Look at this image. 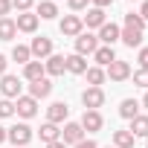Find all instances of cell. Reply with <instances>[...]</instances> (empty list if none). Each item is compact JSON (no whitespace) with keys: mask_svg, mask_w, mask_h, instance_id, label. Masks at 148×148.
<instances>
[{"mask_svg":"<svg viewBox=\"0 0 148 148\" xmlns=\"http://www.w3.org/2000/svg\"><path fill=\"white\" fill-rule=\"evenodd\" d=\"M32 128L26 125V122H18V125H12V128H6V139L15 145V148H21V145H29L32 142Z\"/></svg>","mask_w":148,"mask_h":148,"instance_id":"6da1fadb","label":"cell"},{"mask_svg":"<svg viewBox=\"0 0 148 148\" xmlns=\"http://www.w3.org/2000/svg\"><path fill=\"white\" fill-rule=\"evenodd\" d=\"M58 29H61V35H64V38H79V35L84 32V23H82V18H79V15H64V18H61V23H58Z\"/></svg>","mask_w":148,"mask_h":148,"instance_id":"7a4b0ae2","label":"cell"},{"mask_svg":"<svg viewBox=\"0 0 148 148\" xmlns=\"http://www.w3.org/2000/svg\"><path fill=\"white\" fill-rule=\"evenodd\" d=\"M105 76H108L110 82H125V79H131V64L122 61V58H116L113 64L105 67Z\"/></svg>","mask_w":148,"mask_h":148,"instance_id":"3957f363","label":"cell"},{"mask_svg":"<svg viewBox=\"0 0 148 148\" xmlns=\"http://www.w3.org/2000/svg\"><path fill=\"white\" fill-rule=\"evenodd\" d=\"M82 105H84V110H99L105 105V90L102 87H87L82 93Z\"/></svg>","mask_w":148,"mask_h":148,"instance_id":"277c9868","label":"cell"},{"mask_svg":"<svg viewBox=\"0 0 148 148\" xmlns=\"http://www.w3.org/2000/svg\"><path fill=\"white\" fill-rule=\"evenodd\" d=\"M82 139H84V128L79 122H64V128H61V142L64 145H76Z\"/></svg>","mask_w":148,"mask_h":148,"instance_id":"5b68a950","label":"cell"},{"mask_svg":"<svg viewBox=\"0 0 148 148\" xmlns=\"http://www.w3.org/2000/svg\"><path fill=\"white\" fill-rule=\"evenodd\" d=\"M23 90L21 79L18 76H0V93H3V99H18Z\"/></svg>","mask_w":148,"mask_h":148,"instance_id":"8992f818","label":"cell"},{"mask_svg":"<svg viewBox=\"0 0 148 148\" xmlns=\"http://www.w3.org/2000/svg\"><path fill=\"white\" fill-rule=\"evenodd\" d=\"M96 49H99V38H96V35L82 32V35L76 38V55H93Z\"/></svg>","mask_w":148,"mask_h":148,"instance_id":"52a82bcc","label":"cell"},{"mask_svg":"<svg viewBox=\"0 0 148 148\" xmlns=\"http://www.w3.org/2000/svg\"><path fill=\"white\" fill-rule=\"evenodd\" d=\"M29 52H32V58L44 61V58H49V55H52V41H49L47 35H41V38H32V44H29Z\"/></svg>","mask_w":148,"mask_h":148,"instance_id":"ba28073f","label":"cell"},{"mask_svg":"<svg viewBox=\"0 0 148 148\" xmlns=\"http://www.w3.org/2000/svg\"><path fill=\"white\" fill-rule=\"evenodd\" d=\"M15 113H18L21 119H32V116L38 113V102H35L32 96H18V102H15Z\"/></svg>","mask_w":148,"mask_h":148,"instance_id":"9c48e42d","label":"cell"},{"mask_svg":"<svg viewBox=\"0 0 148 148\" xmlns=\"http://www.w3.org/2000/svg\"><path fill=\"white\" fill-rule=\"evenodd\" d=\"M67 116H70V108H67V102H52V105L47 108V122H52V125H61V122H67Z\"/></svg>","mask_w":148,"mask_h":148,"instance_id":"30bf717a","label":"cell"},{"mask_svg":"<svg viewBox=\"0 0 148 148\" xmlns=\"http://www.w3.org/2000/svg\"><path fill=\"white\" fill-rule=\"evenodd\" d=\"M87 134H96V131H102V125H105V119H102V113L99 110H84L82 113V122H79Z\"/></svg>","mask_w":148,"mask_h":148,"instance_id":"8fae6325","label":"cell"},{"mask_svg":"<svg viewBox=\"0 0 148 148\" xmlns=\"http://www.w3.org/2000/svg\"><path fill=\"white\" fill-rule=\"evenodd\" d=\"M82 23L87 26V29H102L108 21H105V9H96V6H90L87 9V15L82 18Z\"/></svg>","mask_w":148,"mask_h":148,"instance_id":"7c38bea8","label":"cell"},{"mask_svg":"<svg viewBox=\"0 0 148 148\" xmlns=\"http://www.w3.org/2000/svg\"><path fill=\"white\" fill-rule=\"evenodd\" d=\"M38 15L35 12H18V21H15V26H18V32H35L38 29Z\"/></svg>","mask_w":148,"mask_h":148,"instance_id":"4fadbf2b","label":"cell"},{"mask_svg":"<svg viewBox=\"0 0 148 148\" xmlns=\"http://www.w3.org/2000/svg\"><path fill=\"white\" fill-rule=\"evenodd\" d=\"M52 93V84H49V79L44 76V79H38V82H29V96L35 99V102H41V99H47Z\"/></svg>","mask_w":148,"mask_h":148,"instance_id":"5bb4252c","label":"cell"},{"mask_svg":"<svg viewBox=\"0 0 148 148\" xmlns=\"http://www.w3.org/2000/svg\"><path fill=\"white\" fill-rule=\"evenodd\" d=\"M119 32H122V29H119L116 23H105V26L99 29V35H96V38L102 41V47H113V44L119 41Z\"/></svg>","mask_w":148,"mask_h":148,"instance_id":"9a60e30c","label":"cell"},{"mask_svg":"<svg viewBox=\"0 0 148 148\" xmlns=\"http://www.w3.org/2000/svg\"><path fill=\"white\" fill-rule=\"evenodd\" d=\"M44 70H47V76H64L67 73V64H64V55H49L47 61H44Z\"/></svg>","mask_w":148,"mask_h":148,"instance_id":"2e32d148","label":"cell"},{"mask_svg":"<svg viewBox=\"0 0 148 148\" xmlns=\"http://www.w3.org/2000/svg\"><path fill=\"white\" fill-rule=\"evenodd\" d=\"M64 64H67V73H73V76H84V70H87V61L84 55H64Z\"/></svg>","mask_w":148,"mask_h":148,"instance_id":"e0dca14e","label":"cell"},{"mask_svg":"<svg viewBox=\"0 0 148 148\" xmlns=\"http://www.w3.org/2000/svg\"><path fill=\"white\" fill-rule=\"evenodd\" d=\"M44 76H47L44 61H29V64H23V79H26V82H38V79H44Z\"/></svg>","mask_w":148,"mask_h":148,"instance_id":"ac0fdd59","label":"cell"},{"mask_svg":"<svg viewBox=\"0 0 148 148\" xmlns=\"http://www.w3.org/2000/svg\"><path fill=\"white\" fill-rule=\"evenodd\" d=\"M93 61H96V67H108V64H113L116 61V52H113V47H99L96 52H93Z\"/></svg>","mask_w":148,"mask_h":148,"instance_id":"d6986e66","label":"cell"},{"mask_svg":"<svg viewBox=\"0 0 148 148\" xmlns=\"http://www.w3.org/2000/svg\"><path fill=\"white\" fill-rule=\"evenodd\" d=\"M38 136H41V142H47V145H49V142H58V139H61V128L52 125V122H44L41 131H38Z\"/></svg>","mask_w":148,"mask_h":148,"instance_id":"ffe728a7","label":"cell"},{"mask_svg":"<svg viewBox=\"0 0 148 148\" xmlns=\"http://www.w3.org/2000/svg\"><path fill=\"white\" fill-rule=\"evenodd\" d=\"M119 116L122 119H134V116H139V102L136 99H122V105H119Z\"/></svg>","mask_w":148,"mask_h":148,"instance_id":"44dd1931","label":"cell"},{"mask_svg":"<svg viewBox=\"0 0 148 148\" xmlns=\"http://www.w3.org/2000/svg\"><path fill=\"white\" fill-rule=\"evenodd\" d=\"M128 131H131L134 136H142V139H148V116H142V113H139V116H134Z\"/></svg>","mask_w":148,"mask_h":148,"instance_id":"7402d4cb","label":"cell"},{"mask_svg":"<svg viewBox=\"0 0 148 148\" xmlns=\"http://www.w3.org/2000/svg\"><path fill=\"white\" fill-rule=\"evenodd\" d=\"M119 41L125 44V47H142V32H136V29H122L119 32Z\"/></svg>","mask_w":148,"mask_h":148,"instance_id":"603a6c76","label":"cell"},{"mask_svg":"<svg viewBox=\"0 0 148 148\" xmlns=\"http://www.w3.org/2000/svg\"><path fill=\"white\" fill-rule=\"evenodd\" d=\"M84 76H87V84H90V87H102L105 79H108L102 67H87V70H84Z\"/></svg>","mask_w":148,"mask_h":148,"instance_id":"cb8c5ba5","label":"cell"},{"mask_svg":"<svg viewBox=\"0 0 148 148\" xmlns=\"http://www.w3.org/2000/svg\"><path fill=\"white\" fill-rule=\"evenodd\" d=\"M35 15H38V18H44V21H52V18H58V6L52 3V0H41Z\"/></svg>","mask_w":148,"mask_h":148,"instance_id":"d4e9b609","label":"cell"},{"mask_svg":"<svg viewBox=\"0 0 148 148\" xmlns=\"http://www.w3.org/2000/svg\"><path fill=\"white\" fill-rule=\"evenodd\" d=\"M134 142H136V136L131 131H113V145L116 148H134Z\"/></svg>","mask_w":148,"mask_h":148,"instance_id":"484cf974","label":"cell"},{"mask_svg":"<svg viewBox=\"0 0 148 148\" xmlns=\"http://www.w3.org/2000/svg\"><path fill=\"white\" fill-rule=\"evenodd\" d=\"M18 35V26L12 18H0V41H12Z\"/></svg>","mask_w":148,"mask_h":148,"instance_id":"4316f807","label":"cell"},{"mask_svg":"<svg viewBox=\"0 0 148 148\" xmlns=\"http://www.w3.org/2000/svg\"><path fill=\"white\" fill-rule=\"evenodd\" d=\"M12 58H15L18 64H29V61H32V52H29V47H23V44H15V49H12Z\"/></svg>","mask_w":148,"mask_h":148,"instance_id":"83f0119b","label":"cell"},{"mask_svg":"<svg viewBox=\"0 0 148 148\" xmlns=\"http://www.w3.org/2000/svg\"><path fill=\"white\" fill-rule=\"evenodd\" d=\"M125 26H128V29H136V32H142V29H145V21H142L139 15H134V12H131V15H125Z\"/></svg>","mask_w":148,"mask_h":148,"instance_id":"f1b7e54d","label":"cell"},{"mask_svg":"<svg viewBox=\"0 0 148 148\" xmlns=\"http://www.w3.org/2000/svg\"><path fill=\"white\" fill-rule=\"evenodd\" d=\"M15 116V102L12 99H0V119H9Z\"/></svg>","mask_w":148,"mask_h":148,"instance_id":"f546056e","label":"cell"},{"mask_svg":"<svg viewBox=\"0 0 148 148\" xmlns=\"http://www.w3.org/2000/svg\"><path fill=\"white\" fill-rule=\"evenodd\" d=\"M134 84H139V87H145V90H148V70H142V67H139V70L134 73Z\"/></svg>","mask_w":148,"mask_h":148,"instance_id":"4dcf8cb0","label":"cell"},{"mask_svg":"<svg viewBox=\"0 0 148 148\" xmlns=\"http://www.w3.org/2000/svg\"><path fill=\"white\" fill-rule=\"evenodd\" d=\"M32 3H35V0H12V6H15L18 12H29V9H32Z\"/></svg>","mask_w":148,"mask_h":148,"instance_id":"1f68e13d","label":"cell"},{"mask_svg":"<svg viewBox=\"0 0 148 148\" xmlns=\"http://www.w3.org/2000/svg\"><path fill=\"white\" fill-rule=\"evenodd\" d=\"M87 3H90V0H67V6H70L73 12H82V9H87Z\"/></svg>","mask_w":148,"mask_h":148,"instance_id":"d6a6232c","label":"cell"},{"mask_svg":"<svg viewBox=\"0 0 148 148\" xmlns=\"http://www.w3.org/2000/svg\"><path fill=\"white\" fill-rule=\"evenodd\" d=\"M136 61H139V67H142V70H148V47H139V55H136Z\"/></svg>","mask_w":148,"mask_h":148,"instance_id":"836d02e7","label":"cell"},{"mask_svg":"<svg viewBox=\"0 0 148 148\" xmlns=\"http://www.w3.org/2000/svg\"><path fill=\"white\" fill-rule=\"evenodd\" d=\"M9 9H12V0H0V18H6Z\"/></svg>","mask_w":148,"mask_h":148,"instance_id":"e575fe53","label":"cell"},{"mask_svg":"<svg viewBox=\"0 0 148 148\" xmlns=\"http://www.w3.org/2000/svg\"><path fill=\"white\" fill-rule=\"evenodd\" d=\"M73 148H99L93 139H82V142H76V145H73Z\"/></svg>","mask_w":148,"mask_h":148,"instance_id":"d590c367","label":"cell"},{"mask_svg":"<svg viewBox=\"0 0 148 148\" xmlns=\"http://www.w3.org/2000/svg\"><path fill=\"white\" fill-rule=\"evenodd\" d=\"M90 3H93L96 9H108V6H113V0H90Z\"/></svg>","mask_w":148,"mask_h":148,"instance_id":"8d00e7d4","label":"cell"},{"mask_svg":"<svg viewBox=\"0 0 148 148\" xmlns=\"http://www.w3.org/2000/svg\"><path fill=\"white\" fill-rule=\"evenodd\" d=\"M136 15H139V18H142V21H145V23H148V0H145V3H142V6H139V12H136Z\"/></svg>","mask_w":148,"mask_h":148,"instance_id":"74e56055","label":"cell"},{"mask_svg":"<svg viewBox=\"0 0 148 148\" xmlns=\"http://www.w3.org/2000/svg\"><path fill=\"white\" fill-rule=\"evenodd\" d=\"M6 64H9V61H6V55L0 52V76H6Z\"/></svg>","mask_w":148,"mask_h":148,"instance_id":"f35d334b","label":"cell"},{"mask_svg":"<svg viewBox=\"0 0 148 148\" xmlns=\"http://www.w3.org/2000/svg\"><path fill=\"white\" fill-rule=\"evenodd\" d=\"M47 148H67V145H64V142H61V139H58V142H49V145H47Z\"/></svg>","mask_w":148,"mask_h":148,"instance_id":"ab89813d","label":"cell"},{"mask_svg":"<svg viewBox=\"0 0 148 148\" xmlns=\"http://www.w3.org/2000/svg\"><path fill=\"white\" fill-rule=\"evenodd\" d=\"M3 142H6V128L0 125V145H3Z\"/></svg>","mask_w":148,"mask_h":148,"instance_id":"60d3db41","label":"cell"},{"mask_svg":"<svg viewBox=\"0 0 148 148\" xmlns=\"http://www.w3.org/2000/svg\"><path fill=\"white\" fill-rule=\"evenodd\" d=\"M142 105H145V108H148V90H145V96H142Z\"/></svg>","mask_w":148,"mask_h":148,"instance_id":"b9f144b4","label":"cell"},{"mask_svg":"<svg viewBox=\"0 0 148 148\" xmlns=\"http://www.w3.org/2000/svg\"><path fill=\"white\" fill-rule=\"evenodd\" d=\"M21 148H29V145H21Z\"/></svg>","mask_w":148,"mask_h":148,"instance_id":"7bdbcfd3","label":"cell"},{"mask_svg":"<svg viewBox=\"0 0 148 148\" xmlns=\"http://www.w3.org/2000/svg\"><path fill=\"white\" fill-rule=\"evenodd\" d=\"M108 148H116V145H108Z\"/></svg>","mask_w":148,"mask_h":148,"instance_id":"ee69618b","label":"cell"},{"mask_svg":"<svg viewBox=\"0 0 148 148\" xmlns=\"http://www.w3.org/2000/svg\"><path fill=\"white\" fill-rule=\"evenodd\" d=\"M52 3H58V0H52Z\"/></svg>","mask_w":148,"mask_h":148,"instance_id":"f6af8a7d","label":"cell"},{"mask_svg":"<svg viewBox=\"0 0 148 148\" xmlns=\"http://www.w3.org/2000/svg\"><path fill=\"white\" fill-rule=\"evenodd\" d=\"M131 3H134V0H131Z\"/></svg>","mask_w":148,"mask_h":148,"instance_id":"bcb514c9","label":"cell"},{"mask_svg":"<svg viewBox=\"0 0 148 148\" xmlns=\"http://www.w3.org/2000/svg\"><path fill=\"white\" fill-rule=\"evenodd\" d=\"M145 148H148V145H145Z\"/></svg>","mask_w":148,"mask_h":148,"instance_id":"7dc6e473","label":"cell"}]
</instances>
